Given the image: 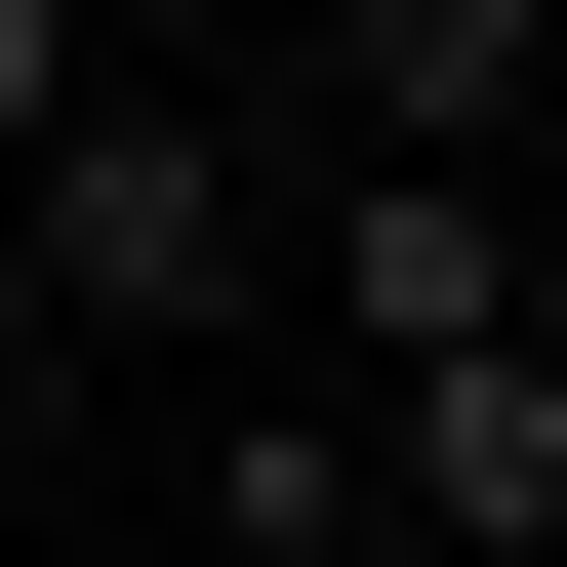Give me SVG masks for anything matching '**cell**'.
Masks as SVG:
<instances>
[{
  "mask_svg": "<svg viewBox=\"0 0 567 567\" xmlns=\"http://www.w3.org/2000/svg\"><path fill=\"white\" fill-rule=\"evenodd\" d=\"M0 244H41V324H122V365H163L203 284H244V122H203V82H82L41 163H0Z\"/></svg>",
  "mask_w": 567,
  "mask_h": 567,
  "instance_id": "cell-1",
  "label": "cell"
},
{
  "mask_svg": "<svg viewBox=\"0 0 567 567\" xmlns=\"http://www.w3.org/2000/svg\"><path fill=\"white\" fill-rule=\"evenodd\" d=\"M203 527L244 567H365V405H203Z\"/></svg>",
  "mask_w": 567,
  "mask_h": 567,
  "instance_id": "cell-5",
  "label": "cell"
},
{
  "mask_svg": "<svg viewBox=\"0 0 567 567\" xmlns=\"http://www.w3.org/2000/svg\"><path fill=\"white\" fill-rule=\"evenodd\" d=\"M527 82H567L527 0H365V163H486V203H527Z\"/></svg>",
  "mask_w": 567,
  "mask_h": 567,
  "instance_id": "cell-4",
  "label": "cell"
},
{
  "mask_svg": "<svg viewBox=\"0 0 567 567\" xmlns=\"http://www.w3.org/2000/svg\"><path fill=\"white\" fill-rule=\"evenodd\" d=\"M0 365H41V244H0Z\"/></svg>",
  "mask_w": 567,
  "mask_h": 567,
  "instance_id": "cell-7",
  "label": "cell"
},
{
  "mask_svg": "<svg viewBox=\"0 0 567 567\" xmlns=\"http://www.w3.org/2000/svg\"><path fill=\"white\" fill-rule=\"evenodd\" d=\"M527 41H567V0H527Z\"/></svg>",
  "mask_w": 567,
  "mask_h": 567,
  "instance_id": "cell-9",
  "label": "cell"
},
{
  "mask_svg": "<svg viewBox=\"0 0 567 567\" xmlns=\"http://www.w3.org/2000/svg\"><path fill=\"white\" fill-rule=\"evenodd\" d=\"M527 122H567V82H527Z\"/></svg>",
  "mask_w": 567,
  "mask_h": 567,
  "instance_id": "cell-10",
  "label": "cell"
},
{
  "mask_svg": "<svg viewBox=\"0 0 567 567\" xmlns=\"http://www.w3.org/2000/svg\"><path fill=\"white\" fill-rule=\"evenodd\" d=\"M527 365H567V244H527Z\"/></svg>",
  "mask_w": 567,
  "mask_h": 567,
  "instance_id": "cell-8",
  "label": "cell"
},
{
  "mask_svg": "<svg viewBox=\"0 0 567 567\" xmlns=\"http://www.w3.org/2000/svg\"><path fill=\"white\" fill-rule=\"evenodd\" d=\"M41 122H82V0H0V163H41Z\"/></svg>",
  "mask_w": 567,
  "mask_h": 567,
  "instance_id": "cell-6",
  "label": "cell"
},
{
  "mask_svg": "<svg viewBox=\"0 0 567 567\" xmlns=\"http://www.w3.org/2000/svg\"><path fill=\"white\" fill-rule=\"evenodd\" d=\"M324 324H365V365H486V324H527V203L486 163H365L324 203Z\"/></svg>",
  "mask_w": 567,
  "mask_h": 567,
  "instance_id": "cell-3",
  "label": "cell"
},
{
  "mask_svg": "<svg viewBox=\"0 0 567 567\" xmlns=\"http://www.w3.org/2000/svg\"><path fill=\"white\" fill-rule=\"evenodd\" d=\"M365 527H446V567H567V365L486 324V365H365Z\"/></svg>",
  "mask_w": 567,
  "mask_h": 567,
  "instance_id": "cell-2",
  "label": "cell"
}]
</instances>
